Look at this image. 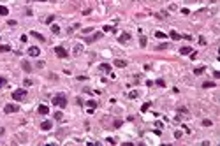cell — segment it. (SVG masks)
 <instances>
[{"instance_id":"obj_30","label":"cell","mask_w":220,"mask_h":146,"mask_svg":"<svg viewBox=\"0 0 220 146\" xmlns=\"http://www.w3.org/2000/svg\"><path fill=\"white\" fill-rule=\"evenodd\" d=\"M139 97V93H137V92H130L129 93V99H137Z\"/></svg>"},{"instance_id":"obj_15","label":"cell","mask_w":220,"mask_h":146,"mask_svg":"<svg viewBox=\"0 0 220 146\" xmlns=\"http://www.w3.org/2000/svg\"><path fill=\"white\" fill-rule=\"evenodd\" d=\"M146 44H148V39H146L144 35H141V39H139V46H141V48H146Z\"/></svg>"},{"instance_id":"obj_37","label":"cell","mask_w":220,"mask_h":146,"mask_svg":"<svg viewBox=\"0 0 220 146\" xmlns=\"http://www.w3.org/2000/svg\"><path fill=\"white\" fill-rule=\"evenodd\" d=\"M44 65H46V63H44V62H42V60H40V62H37V67H39V69H42V67H44Z\"/></svg>"},{"instance_id":"obj_13","label":"cell","mask_w":220,"mask_h":146,"mask_svg":"<svg viewBox=\"0 0 220 146\" xmlns=\"http://www.w3.org/2000/svg\"><path fill=\"white\" fill-rule=\"evenodd\" d=\"M169 35H171V39H173V40H180V39H181V35L178 34V32H176V30H171Z\"/></svg>"},{"instance_id":"obj_31","label":"cell","mask_w":220,"mask_h":146,"mask_svg":"<svg viewBox=\"0 0 220 146\" xmlns=\"http://www.w3.org/2000/svg\"><path fill=\"white\" fill-rule=\"evenodd\" d=\"M81 51H83V48H81V46H76V48H74V55H79Z\"/></svg>"},{"instance_id":"obj_32","label":"cell","mask_w":220,"mask_h":146,"mask_svg":"<svg viewBox=\"0 0 220 146\" xmlns=\"http://www.w3.org/2000/svg\"><path fill=\"white\" fill-rule=\"evenodd\" d=\"M199 44H201V46H206V39H204V37H202V35H201V37H199Z\"/></svg>"},{"instance_id":"obj_28","label":"cell","mask_w":220,"mask_h":146,"mask_svg":"<svg viewBox=\"0 0 220 146\" xmlns=\"http://www.w3.org/2000/svg\"><path fill=\"white\" fill-rule=\"evenodd\" d=\"M104 32H115V27H111V25H106V27H104Z\"/></svg>"},{"instance_id":"obj_23","label":"cell","mask_w":220,"mask_h":146,"mask_svg":"<svg viewBox=\"0 0 220 146\" xmlns=\"http://www.w3.org/2000/svg\"><path fill=\"white\" fill-rule=\"evenodd\" d=\"M155 37H157V39H166L167 35H166L164 32H155Z\"/></svg>"},{"instance_id":"obj_16","label":"cell","mask_w":220,"mask_h":146,"mask_svg":"<svg viewBox=\"0 0 220 146\" xmlns=\"http://www.w3.org/2000/svg\"><path fill=\"white\" fill-rule=\"evenodd\" d=\"M99 69L102 70V72H109V70H111V65H109V63H102Z\"/></svg>"},{"instance_id":"obj_24","label":"cell","mask_w":220,"mask_h":146,"mask_svg":"<svg viewBox=\"0 0 220 146\" xmlns=\"http://www.w3.org/2000/svg\"><path fill=\"white\" fill-rule=\"evenodd\" d=\"M5 85H7V79L4 78V76H0V90H2V88L5 86Z\"/></svg>"},{"instance_id":"obj_5","label":"cell","mask_w":220,"mask_h":146,"mask_svg":"<svg viewBox=\"0 0 220 146\" xmlns=\"http://www.w3.org/2000/svg\"><path fill=\"white\" fill-rule=\"evenodd\" d=\"M127 40H130V34H129V32H123V34H120V35H118V42L125 44Z\"/></svg>"},{"instance_id":"obj_14","label":"cell","mask_w":220,"mask_h":146,"mask_svg":"<svg viewBox=\"0 0 220 146\" xmlns=\"http://www.w3.org/2000/svg\"><path fill=\"white\" fill-rule=\"evenodd\" d=\"M115 65L116 67H127V60H115Z\"/></svg>"},{"instance_id":"obj_26","label":"cell","mask_w":220,"mask_h":146,"mask_svg":"<svg viewBox=\"0 0 220 146\" xmlns=\"http://www.w3.org/2000/svg\"><path fill=\"white\" fill-rule=\"evenodd\" d=\"M46 25H51V23H53V21H55V16H53V14H51V16H48V18H46Z\"/></svg>"},{"instance_id":"obj_40","label":"cell","mask_w":220,"mask_h":146,"mask_svg":"<svg viewBox=\"0 0 220 146\" xmlns=\"http://www.w3.org/2000/svg\"><path fill=\"white\" fill-rule=\"evenodd\" d=\"M28 2H34V0H28ZM37 2H48V0H37Z\"/></svg>"},{"instance_id":"obj_12","label":"cell","mask_w":220,"mask_h":146,"mask_svg":"<svg viewBox=\"0 0 220 146\" xmlns=\"http://www.w3.org/2000/svg\"><path fill=\"white\" fill-rule=\"evenodd\" d=\"M30 35H32V37H35V39H39L40 42H44V40H46V39H44V35H40L39 32H34V30L30 32Z\"/></svg>"},{"instance_id":"obj_2","label":"cell","mask_w":220,"mask_h":146,"mask_svg":"<svg viewBox=\"0 0 220 146\" xmlns=\"http://www.w3.org/2000/svg\"><path fill=\"white\" fill-rule=\"evenodd\" d=\"M12 99H14V100H18V102L25 100V99H27V90H25V88H18V90H14V92H12Z\"/></svg>"},{"instance_id":"obj_29","label":"cell","mask_w":220,"mask_h":146,"mask_svg":"<svg viewBox=\"0 0 220 146\" xmlns=\"http://www.w3.org/2000/svg\"><path fill=\"white\" fill-rule=\"evenodd\" d=\"M148 107H150V102L143 104V106H141V111H143V113H146V111H148Z\"/></svg>"},{"instance_id":"obj_1","label":"cell","mask_w":220,"mask_h":146,"mask_svg":"<svg viewBox=\"0 0 220 146\" xmlns=\"http://www.w3.org/2000/svg\"><path fill=\"white\" fill-rule=\"evenodd\" d=\"M51 102H53L56 107H65L67 106V97H65L63 93H58V95H55V97L51 99Z\"/></svg>"},{"instance_id":"obj_17","label":"cell","mask_w":220,"mask_h":146,"mask_svg":"<svg viewBox=\"0 0 220 146\" xmlns=\"http://www.w3.org/2000/svg\"><path fill=\"white\" fill-rule=\"evenodd\" d=\"M215 86H217V85H215L213 81H204V83H202V88H215Z\"/></svg>"},{"instance_id":"obj_7","label":"cell","mask_w":220,"mask_h":146,"mask_svg":"<svg viewBox=\"0 0 220 146\" xmlns=\"http://www.w3.org/2000/svg\"><path fill=\"white\" fill-rule=\"evenodd\" d=\"M28 55H30V56H39L40 49L37 48V46H30V48H28Z\"/></svg>"},{"instance_id":"obj_25","label":"cell","mask_w":220,"mask_h":146,"mask_svg":"<svg viewBox=\"0 0 220 146\" xmlns=\"http://www.w3.org/2000/svg\"><path fill=\"white\" fill-rule=\"evenodd\" d=\"M153 85H157V86H160V88H164V86H166V83H164V79H157V81H155Z\"/></svg>"},{"instance_id":"obj_38","label":"cell","mask_w":220,"mask_h":146,"mask_svg":"<svg viewBox=\"0 0 220 146\" xmlns=\"http://www.w3.org/2000/svg\"><path fill=\"white\" fill-rule=\"evenodd\" d=\"M7 25H9V27H16V21H14V20H9V23H7Z\"/></svg>"},{"instance_id":"obj_27","label":"cell","mask_w":220,"mask_h":146,"mask_svg":"<svg viewBox=\"0 0 220 146\" xmlns=\"http://www.w3.org/2000/svg\"><path fill=\"white\" fill-rule=\"evenodd\" d=\"M62 118H63V115H62L60 111H56V113H55V120H58V121H62Z\"/></svg>"},{"instance_id":"obj_4","label":"cell","mask_w":220,"mask_h":146,"mask_svg":"<svg viewBox=\"0 0 220 146\" xmlns=\"http://www.w3.org/2000/svg\"><path fill=\"white\" fill-rule=\"evenodd\" d=\"M20 111V106L18 104H5V107H4V113H18Z\"/></svg>"},{"instance_id":"obj_3","label":"cell","mask_w":220,"mask_h":146,"mask_svg":"<svg viewBox=\"0 0 220 146\" xmlns=\"http://www.w3.org/2000/svg\"><path fill=\"white\" fill-rule=\"evenodd\" d=\"M55 53L60 56V58H67L69 56V53H67V49L63 48V46H55Z\"/></svg>"},{"instance_id":"obj_34","label":"cell","mask_w":220,"mask_h":146,"mask_svg":"<svg viewBox=\"0 0 220 146\" xmlns=\"http://www.w3.org/2000/svg\"><path fill=\"white\" fill-rule=\"evenodd\" d=\"M202 125H204V127H211V120H204V121H202Z\"/></svg>"},{"instance_id":"obj_21","label":"cell","mask_w":220,"mask_h":146,"mask_svg":"<svg viewBox=\"0 0 220 146\" xmlns=\"http://www.w3.org/2000/svg\"><path fill=\"white\" fill-rule=\"evenodd\" d=\"M51 32H53L55 35H58V34H60V27H58V25H51Z\"/></svg>"},{"instance_id":"obj_19","label":"cell","mask_w":220,"mask_h":146,"mask_svg":"<svg viewBox=\"0 0 220 146\" xmlns=\"http://www.w3.org/2000/svg\"><path fill=\"white\" fill-rule=\"evenodd\" d=\"M7 51H11V46H7V44H0V53H7Z\"/></svg>"},{"instance_id":"obj_20","label":"cell","mask_w":220,"mask_h":146,"mask_svg":"<svg viewBox=\"0 0 220 146\" xmlns=\"http://www.w3.org/2000/svg\"><path fill=\"white\" fill-rule=\"evenodd\" d=\"M86 106H88V109H93V111H95V107H97V102H95V100H88V102H86Z\"/></svg>"},{"instance_id":"obj_36","label":"cell","mask_w":220,"mask_h":146,"mask_svg":"<svg viewBox=\"0 0 220 146\" xmlns=\"http://www.w3.org/2000/svg\"><path fill=\"white\" fill-rule=\"evenodd\" d=\"M213 78H215V79L220 78V72H218V70H215V72H213Z\"/></svg>"},{"instance_id":"obj_22","label":"cell","mask_w":220,"mask_h":146,"mask_svg":"<svg viewBox=\"0 0 220 146\" xmlns=\"http://www.w3.org/2000/svg\"><path fill=\"white\" fill-rule=\"evenodd\" d=\"M204 70H206L204 67H197V69H194V74H195V76H201V74H202Z\"/></svg>"},{"instance_id":"obj_9","label":"cell","mask_w":220,"mask_h":146,"mask_svg":"<svg viewBox=\"0 0 220 146\" xmlns=\"http://www.w3.org/2000/svg\"><path fill=\"white\" fill-rule=\"evenodd\" d=\"M21 67H23L25 72H32V65H30V62H28V60H23V62H21Z\"/></svg>"},{"instance_id":"obj_33","label":"cell","mask_w":220,"mask_h":146,"mask_svg":"<svg viewBox=\"0 0 220 146\" xmlns=\"http://www.w3.org/2000/svg\"><path fill=\"white\" fill-rule=\"evenodd\" d=\"M167 46H169V44H167V42H164V44H159V46H157V49H166Z\"/></svg>"},{"instance_id":"obj_35","label":"cell","mask_w":220,"mask_h":146,"mask_svg":"<svg viewBox=\"0 0 220 146\" xmlns=\"http://www.w3.org/2000/svg\"><path fill=\"white\" fill-rule=\"evenodd\" d=\"M23 85H25V86H32V81H30V79H25V83H23Z\"/></svg>"},{"instance_id":"obj_6","label":"cell","mask_w":220,"mask_h":146,"mask_svg":"<svg viewBox=\"0 0 220 146\" xmlns=\"http://www.w3.org/2000/svg\"><path fill=\"white\" fill-rule=\"evenodd\" d=\"M100 37H102V32H97V34H93V35H90V37H86L85 42H88V44H90V42H93V40H99Z\"/></svg>"},{"instance_id":"obj_10","label":"cell","mask_w":220,"mask_h":146,"mask_svg":"<svg viewBox=\"0 0 220 146\" xmlns=\"http://www.w3.org/2000/svg\"><path fill=\"white\" fill-rule=\"evenodd\" d=\"M192 53V48L190 46H181L180 48V55H190Z\"/></svg>"},{"instance_id":"obj_39","label":"cell","mask_w":220,"mask_h":146,"mask_svg":"<svg viewBox=\"0 0 220 146\" xmlns=\"http://www.w3.org/2000/svg\"><path fill=\"white\" fill-rule=\"evenodd\" d=\"M174 137H176V139H180V137H181V132H180V130H176V132H174Z\"/></svg>"},{"instance_id":"obj_18","label":"cell","mask_w":220,"mask_h":146,"mask_svg":"<svg viewBox=\"0 0 220 146\" xmlns=\"http://www.w3.org/2000/svg\"><path fill=\"white\" fill-rule=\"evenodd\" d=\"M9 14V9L5 5H0V16H7Z\"/></svg>"},{"instance_id":"obj_11","label":"cell","mask_w":220,"mask_h":146,"mask_svg":"<svg viewBox=\"0 0 220 146\" xmlns=\"http://www.w3.org/2000/svg\"><path fill=\"white\" fill-rule=\"evenodd\" d=\"M51 127H53V123H51V121H42V123H40V128H42V130H46V132H48V130H51Z\"/></svg>"},{"instance_id":"obj_8","label":"cell","mask_w":220,"mask_h":146,"mask_svg":"<svg viewBox=\"0 0 220 146\" xmlns=\"http://www.w3.org/2000/svg\"><path fill=\"white\" fill-rule=\"evenodd\" d=\"M37 113H39V115H48V113H50V107L46 106V104H40V106L37 107Z\"/></svg>"}]
</instances>
